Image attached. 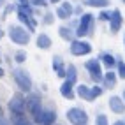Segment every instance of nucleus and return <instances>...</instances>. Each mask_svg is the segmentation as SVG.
Segmentation results:
<instances>
[{"instance_id": "18", "label": "nucleus", "mask_w": 125, "mask_h": 125, "mask_svg": "<svg viewBox=\"0 0 125 125\" xmlns=\"http://www.w3.org/2000/svg\"><path fill=\"white\" fill-rule=\"evenodd\" d=\"M85 4L90 7H106L109 5V0H85Z\"/></svg>"}, {"instance_id": "26", "label": "nucleus", "mask_w": 125, "mask_h": 125, "mask_svg": "<svg viewBox=\"0 0 125 125\" xmlns=\"http://www.w3.org/2000/svg\"><path fill=\"white\" fill-rule=\"evenodd\" d=\"M118 74H120V78L125 79V63L123 62H118Z\"/></svg>"}, {"instance_id": "8", "label": "nucleus", "mask_w": 125, "mask_h": 125, "mask_svg": "<svg viewBox=\"0 0 125 125\" xmlns=\"http://www.w3.org/2000/svg\"><path fill=\"white\" fill-rule=\"evenodd\" d=\"M86 71L90 72V76L94 78L95 81H101L102 74H101V67H99V62H97V60H90V62H86Z\"/></svg>"}, {"instance_id": "15", "label": "nucleus", "mask_w": 125, "mask_h": 125, "mask_svg": "<svg viewBox=\"0 0 125 125\" xmlns=\"http://www.w3.org/2000/svg\"><path fill=\"white\" fill-rule=\"evenodd\" d=\"M78 95H81L85 101H94V95H92V90H88L85 85H81V86H78Z\"/></svg>"}, {"instance_id": "2", "label": "nucleus", "mask_w": 125, "mask_h": 125, "mask_svg": "<svg viewBox=\"0 0 125 125\" xmlns=\"http://www.w3.org/2000/svg\"><path fill=\"white\" fill-rule=\"evenodd\" d=\"M67 118L74 125H86V122H88V116L81 107H72V109H69L67 111Z\"/></svg>"}, {"instance_id": "24", "label": "nucleus", "mask_w": 125, "mask_h": 125, "mask_svg": "<svg viewBox=\"0 0 125 125\" xmlns=\"http://www.w3.org/2000/svg\"><path fill=\"white\" fill-rule=\"evenodd\" d=\"M14 125H32V123L23 115H18V116H14Z\"/></svg>"}, {"instance_id": "21", "label": "nucleus", "mask_w": 125, "mask_h": 125, "mask_svg": "<svg viewBox=\"0 0 125 125\" xmlns=\"http://www.w3.org/2000/svg\"><path fill=\"white\" fill-rule=\"evenodd\" d=\"M104 79H106V86L107 88H111L113 85H115V79H116V74L115 72H107L106 76H104Z\"/></svg>"}, {"instance_id": "20", "label": "nucleus", "mask_w": 125, "mask_h": 125, "mask_svg": "<svg viewBox=\"0 0 125 125\" xmlns=\"http://www.w3.org/2000/svg\"><path fill=\"white\" fill-rule=\"evenodd\" d=\"M65 76H67V81H69V83H72V85H74V81H76V78H78L76 67H72V65H71V67L67 69V74H65Z\"/></svg>"}, {"instance_id": "4", "label": "nucleus", "mask_w": 125, "mask_h": 125, "mask_svg": "<svg viewBox=\"0 0 125 125\" xmlns=\"http://www.w3.org/2000/svg\"><path fill=\"white\" fill-rule=\"evenodd\" d=\"M25 106H27V109L34 115V118L37 122V118L41 116V113H42V109H41V99L37 95H30L28 101H25Z\"/></svg>"}, {"instance_id": "11", "label": "nucleus", "mask_w": 125, "mask_h": 125, "mask_svg": "<svg viewBox=\"0 0 125 125\" xmlns=\"http://www.w3.org/2000/svg\"><path fill=\"white\" fill-rule=\"evenodd\" d=\"M72 12H74V11H72V5H71L69 2H63V4L56 9V16H58L60 20H67V18H71Z\"/></svg>"}, {"instance_id": "5", "label": "nucleus", "mask_w": 125, "mask_h": 125, "mask_svg": "<svg viewBox=\"0 0 125 125\" xmlns=\"http://www.w3.org/2000/svg\"><path fill=\"white\" fill-rule=\"evenodd\" d=\"M92 51V46L85 41H72L71 42V53L72 55H78V56H83V55H88Z\"/></svg>"}, {"instance_id": "12", "label": "nucleus", "mask_w": 125, "mask_h": 125, "mask_svg": "<svg viewBox=\"0 0 125 125\" xmlns=\"http://www.w3.org/2000/svg\"><path fill=\"white\" fill-rule=\"evenodd\" d=\"M109 107L115 111V113H123L125 111V102L118 97H111L109 99Z\"/></svg>"}, {"instance_id": "38", "label": "nucleus", "mask_w": 125, "mask_h": 125, "mask_svg": "<svg viewBox=\"0 0 125 125\" xmlns=\"http://www.w3.org/2000/svg\"><path fill=\"white\" fill-rule=\"evenodd\" d=\"M123 101H125V92H123Z\"/></svg>"}, {"instance_id": "29", "label": "nucleus", "mask_w": 125, "mask_h": 125, "mask_svg": "<svg viewBox=\"0 0 125 125\" xmlns=\"http://www.w3.org/2000/svg\"><path fill=\"white\" fill-rule=\"evenodd\" d=\"M99 18H101L102 21H104V20L107 21V20H109V18H111V12H104V11H102V12H101V16H99Z\"/></svg>"}, {"instance_id": "28", "label": "nucleus", "mask_w": 125, "mask_h": 125, "mask_svg": "<svg viewBox=\"0 0 125 125\" xmlns=\"http://www.w3.org/2000/svg\"><path fill=\"white\" fill-rule=\"evenodd\" d=\"M101 94H102V90L99 88V86H95V88H92V95H94V97H99Z\"/></svg>"}, {"instance_id": "13", "label": "nucleus", "mask_w": 125, "mask_h": 125, "mask_svg": "<svg viewBox=\"0 0 125 125\" xmlns=\"http://www.w3.org/2000/svg\"><path fill=\"white\" fill-rule=\"evenodd\" d=\"M18 18L28 27V30H35V27H37V23H35V20H32L30 16H27V14H21V12H18Z\"/></svg>"}, {"instance_id": "7", "label": "nucleus", "mask_w": 125, "mask_h": 125, "mask_svg": "<svg viewBox=\"0 0 125 125\" xmlns=\"http://www.w3.org/2000/svg\"><path fill=\"white\" fill-rule=\"evenodd\" d=\"M92 25H94V16H92V14H83V18H81V21H79L78 35H79V37L86 35L88 32L92 30Z\"/></svg>"}, {"instance_id": "25", "label": "nucleus", "mask_w": 125, "mask_h": 125, "mask_svg": "<svg viewBox=\"0 0 125 125\" xmlns=\"http://www.w3.org/2000/svg\"><path fill=\"white\" fill-rule=\"evenodd\" d=\"M95 125H107V118H106V115H99V116H97Z\"/></svg>"}, {"instance_id": "39", "label": "nucleus", "mask_w": 125, "mask_h": 125, "mask_svg": "<svg viewBox=\"0 0 125 125\" xmlns=\"http://www.w3.org/2000/svg\"><path fill=\"white\" fill-rule=\"evenodd\" d=\"M122 2H123V4H125V0H122Z\"/></svg>"}, {"instance_id": "36", "label": "nucleus", "mask_w": 125, "mask_h": 125, "mask_svg": "<svg viewBox=\"0 0 125 125\" xmlns=\"http://www.w3.org/2000/svg\"><path fill=\"white\" fill-rule=\"evenodd\" d=\"M2 76H4V71H2V69H0V78H2Z\"/></svg>"}, {"instance_id": "37", "label": "nucleus", "mask_w": 125, "mask_h": 125, "mask_svg": "<svg viewBox=\"0 0 125 125\" xmlns=\"http://www.w3.org/2000/svg\"><path fill=\"white\" fill-rule=\"evenodd\" d=\"M20 2H21V4H25V0H20Z\"/></svg>"}, {"instance_id": "33", "label": "nucleus", "mask_w": 125, "mask_h": 125, "mask_svg": "<svg viewBox=\"0 0 125 125\" xmlns=\"http://www.w3.org/2000/svg\"><path fill=\"white\" fill-rule=\"evenodd\" d=\"M115 125H125V122H116Z\"/></svg>"}, {"instance_id": "22", "label": "nucleus", "mask_w": 125, "mask_h": 125, "mask_svg": "<svg viewBox=\"0 0 125 125\" xmlns=\"http://www.w3.org/2000/svg\"><path fill=\"white\" fill-rule=\"evenodd\" d=\"M18 12H21V14H27V16H32V7L28 5V4H21L20 7H18Z\"/></svg>"}, {"instance_id": "34", "label": "nucleus", "mask_w": 125, "mask_h": 125, "mask_svg": "<svg viewBox=\"0 0 125 125\" xmlns=\"http://www.w3.org/2000/svg\"><path fill=\"white\" fill-rule=\"evenodd\" d=\"M2 37H4V30H2V28H0V39H2Z\"/></svg>"}, {"instance_id": "35", "label": "nucleus", "mask_w": 125, "mask_h": 125, "mask_svg": "<svg viewBox=\"0 0 125 125\" xmlns=\"http://www.w3.org/2000/svg\"><path fill=\"white\" fill-rule=\"evenodd\" d=\"M49 2H53V4H56V2H60V0H49Z\"/></svg>"}, {"instance_id": "6", "label": "nucleus", "mask_w": 125, "mask_h": 125, "mask_svg": "<svg viewBox=\"0 0 125 125\" xmlns=\"http://www.w3.org/2000/svg\"><path fill=\"white\" fill-rule=\"evenodd\" d=\"M9 109L14 116H18V115H23V111L27 109V106H25V99L23 95H16L11 99V102H9Z\"/></svg>"}, {"instance_id": "1", "label": "nucleus", "mask_w": 125, "mask_h": 125, "mask_svg": "<svg viewBox=\"0 0 125 125\" xmlns=\"http://www.w3.org/2000/svg\"><path fill=\"white\" fill-rule=\"evenodd\" d=\"M9 37L12 42L16 44H28V41H30V35H28V32L27 30H23L21 27H11L9 28Z\"/></svg>"}, {"instance_id": "16", "label": "nucleus", "mask_w": 125, "mask_h": 125, "mask_svg": "<svg viewBox=\"0 0 125 125\" xmlns=\"http://www.w3.org/2000/svg\"><path fill=\"white\" fill-rule=\"evenodd\" d=\"M53 65H55L56 74H58L60 78H63V76H65V71L62 69V67H63V62H62V58H60V56H55V58H53Z\"/></svg>"}, {"instance_id": "31", "label": "nucleus", "mask_w": 125, "mask_h": 125, "mask_svg": "<svg viewBox=\"0 0 125 125\" xmlns=\"http://www.w3.org/2000/svg\"><path fill=\"white\" fill-rule=\"evenodd\" d=\"M44 21H46V23H51V21H53V16H51V14H48L46 18H44Z\"/></svg>"}, {"instance_id": "9", "label": "nucleus", "mask_w": 125, "mask_h": 125, "mask_svg": "<svg viewBox=\"0 0 125 125\" xmlns=\"http://www.w3.org/2000/svg\"><path fill=\"white\" fill-rule=\"evenodd\" d=\"M55 118H56L55 111H51V109L48 111V109H46V111H42V113H41V116L37 118V123H41V125H53Z\"/></svg>"}, {"instance_id": "19", "label": "nucleus", "mask_w": 125, "mask_h": 125, "mask_svg": "<svg viewBox=\"0 0 125 125\" xmlns=\"http://www.w3.org/2000/svg\"><path fill=\"white\" fill-rule=\"evenodd\" d=\"M58 34H60L63 39H67V41H72V39H74V32H72L69 27H62L60 30H58Z\"/></svg>"}, {"instance_id": "30", "label": "nucleus", "mask_w": 125, "mask_h": 125, "mask_svg": "<svg viewBox=\"0 0 125 125\" xmlns=\"http://www.w3.org/2000/svg\"><path fill=\"white\" fill-rule=\"evenodd\" d=\"M34 5H46V0H32Z\"/></svg>"}, {"instance_id": "23", "label": "nucleus", "mask_w": 125, "mask_h": 125, "mask_svg": "<svg viewBox=\"0 0 125 125\" xmlns=\"http://www.w3.org/2000/svg\"><path fill=\"white\" fill-rule=\"evenodd\" d=\"M101 60L107 65V67H113V65H115V58H113L111 55H107V53H104V55L101 56Z\"/></svg>"}, {"instance_id": "17", "label": "nucleus", "mask_w": 125, "mask_h": 125, "mask_svg": "<svg viewBox=\"0 0 125 125\" xmlns=\"http://www.w3.org/2000/svg\"><path fill=\"white\" fill-rule=\"evenodd\" d=\"M60 92H62V95H63V97L72 99V97H74V94H72V83L65 81L63 85H62V88H60Z\"/></svg>"}, {"instance_id": "10", "label": "nucleus", "mask_w": 125, "mask_h": 125, "mask_svg": "<svg viewBox=\"0 0 125 125\" xmlns=\"http://www.w3.org/2000/svg\"><path fill=\"white\" fill-rule=\"evenodd\" d=\"M122 12L116 9V11H113L111 12V18H109V23H111V32H118L120 28H122Z\"/></svg>"}, {"instance_id": "14", "label": "nucleus", "mask_w": 125, "mask_h": 125, "mask_svg": "<svg viewBox=\"0 0 125 125\" xmlns=\"http://www.w3.org/2000/svg\"><path fill=\"white\" fill-rule=\"evenodd\" d=\"M37 46H39L41 49H48L49 46H51V39H49L46 34H41V35L37 37Z\"/></svg>"}, {"instance_id": "27", "label": "nucleus", "mask_w": 125, "mask_h": 125, "mask_svg": "<svg viewBox=\"0 0 125 125\" xmlns=\"http://www.w3.org/2000/svg\"><path fill=\"white\" fill-rule=\"evenodd\" d=\"M25 58H27L25 56V51H20L18 55H16V62H25Z\"/></svg>"}, {"instance_id": "40", "label": "nucleus", "mask_w": 125, "mask_h": 125, "mask_svg": "<svg viewBox=\"0 0 125 125\" xmlns=\"http://www.w3.org/2000/svg\"><path fill=\"white\" fill-rule=\"evenodd\" d=\"M0 2H2V0H0Z\"/></svg>"}, {"instance_id": "3", "label": "nucleus", "mask_w": 125, "mask_h": 125, "mask_svg": "<svg viewBox=\"0 0 125 125\" xmlns=\"http://www.w3.org/2000/svg\"><path fill=\"white\" fill-rule=\"evenodd\" d=\"M14 79H16V83H18V86H20V90H23V92H30L32 90V81H30V76L25 71H21V69H16L14 71Z\"/></svg>"}, {"instance_id": "32", "label": "nucleus", "mask_w": 125, "mask_h": 125, "mask_svg": "<svg viewBox=\"0 0 125 125\" xmlns=\"http://www.w3.org/2000/svg\"><path fill=\"white\" fill-rule=\"evenodd\" d=\"M0 125H7V122H5V120L2 118V116H0Z\"/></svg>"}]
</instances>
